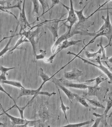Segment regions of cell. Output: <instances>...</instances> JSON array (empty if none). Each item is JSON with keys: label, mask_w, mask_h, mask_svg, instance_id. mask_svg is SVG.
<instances>
[{"label": "cell", "mask_w": 112, "mask_h": 127, "mask_svg": "<svg viewBox=\"0 0 112 127\" xmlns=\"http://www.w3.org/2000/svg\"><path fill=\"white\" fill-rule=\"evenodd\" d=\"M79 34L84 36H94L96 35V32H89L87 30H84L74 27L71 29L69 32L67 31L65 33L58 38L55 42L52 47L51 51L53 53L55 52L56 49L58 46L60 44L64 41L68 40L75 35Z\"/></svg>", "instance_id": "cell-1"}, {"label": "cell", "mask_w": 112, "mask_h": 127, "mask_svg": "<svg viewBox=\"0 0 112 127\" xmlns=\"http://www.w3.org/2000/svg\"><path fill=\"white\" fill-rule=\"evenodd\" d=\"M67 54L74 55L76 58L78 57L84 63L93 65V66L97 67V68H99V69H100L101 71H103L105 74H106L108 76V78L110 79V81H109V83H112V73L107 67H105V66H104L102 64V62H101V59H100V56H99L97 57V58L96 59V62L98 63L99 64V65H97V64H95L88 61V60L82 58V57L80 56H79L78 55L72 52L69 51L67 53Z\"/></svg>", "instance_id": "cell-2"}, {"label": "cell", "mask_w": 112, "mask_h": 127, "mask_svg": "<svg viewBox=\"0 0 112 127\" xmlns=\"http://www.w3.org/2000/svg\"><path fill=\"white\" fill-rule=\"evenodd\" d=\"M87 3L80 10H74V11L78 19V22L76 25L75 27L87 30V29L94 24L93 22L89 21L88 20L89 17H86L83 14V10L87 5Z\"/></svg>", "instance_id": "cell-3"}, {"label": "cell", "mask_w": 112, "mask_h": 127, "mask_svg": "<svg viewBox=\"0 0 112 127\" xmlns=\"http://www.w3.org/2000/svg\"><path fill=\"white\" fill-rule=\"evenodd\" d=\"M23 32L20 33L21 35L24 36L29 40L32 45L34 56L37 55V42L36 40V37L39 35L41 32L40 28L38 27L35 30L28 31L23 29Z\"/></svg>", "instance_id": "cell-4"}, {"label": "cell", "mask_w": 112, "mask_h": 127, "mask_svg": "<svg viewBox=\"0 0 112 127\" xmlns=\"http://www.w3.org/2000/svg\"><path fill=\"white\" fill-rule=\"evenodd\" d=\"M56 94V93L55 92L50 93L47 91H38L37 89H28L25 88L24 89H20L18 93L17 99L23 96H33L32 99L30 100V101L32 102L35 97L38 95H46L50 97L53 95H55Z\"/></svg>", "instance_id": "cell-5"}, {"label": "cell", "mask_w": 112, "mask_h": 127, "mask_svg": "<svg viewBox=\"0 0 112 127\" xmlns=\"http://www.w3.org/2000/svg\"><path fill=\"white\" fill-rule=\"evenodd\" d=\"M112 26L104 29L102 30L101 32H99L97 33H96V35L94 36V37L87 44H86L85 46L80 50V51L79 53L78 54H77L78 55H79L80 53H81V52L85 49V48L87 47L91 43H93L95 41V39L98 37L105 36H106L108 39V41H109V43L107 46L104 47V48H105L109 46H112Z\"/></svg>", "instance_id": "cell-6"}, {"label": "cell", "mask_w": 112, "mask_h": 127, "mask_svg": "<svg viewBox=\"0 0 112 127\" xmlns=\"http://www.w3.org/2000/svg\"><path fill=\"white\" fill-rule=\"evenodd\" d=\"M82 41L81 40L68 41V40L64 41L60 46H59L57 49H56L55 52L54 54L48 58H45L44 59V62L46 63H52L53 61L57 55L62 50L68 48L73 46L76 45L78 43Z\"/></svg>", "instance_id": "cell-7"}, {"label": "cell", "mask_w": 112, "mask_h": 127, "mask_svg": "<svg viewBox=\"0 0 112 127\" xmlns=\"http://www.w3.org/2000/svg\"><path fill=\"white\" fill-rule=\"evenodd\" d=\"M61 3L63 6L65 7L67 9L68 11V16L66 19V21L64 23L63 25L65 24L67 22L69 23V25H66L67 27V28L68 32H69L71 30V29L72 28L74 25L78 21V19L77 16L74 11L73 2L72 0L70 1V7L69 8L66 6L62 2H61Z\"/></svg>", "instance_id": "cell-8"}, {"label": "cell", "mask_w": 112, "mask_h": 127, "mask_svg": "<svg viewBox=\"0 0 112 127\" xmlns=\"http://www.w3.org/2000/svg\"><path fill=\"white\" fill-rule=\"evenodd\" d=\"M60 19H54L46 23V26L51 33L53 36L54 41H55L56 39L58 38V30L60 28L59 26L60 22L65 20V19L61 20Z\"/></svg>", "instance_id": "cell-9"}, {"label": "cell", "mask_w": 112, "mask_h": 127, "mask_svg": "<svg viewBox=\"0 0 112 127\" xmlns=\"http://www.w3.org/2000/svg\"><path fill=\"white\" fill-rule=\"evenodd\" d=\"M82 74V71L77 68H74L71 71L64 72V77L67 80L79 81V77Z\"/></svg>", "instance_id": "cell-10"}, {"label": "cell", "mask_w": 112, "mask_h": 127, "mask_svg": "<svg viewBox=\"0 0 112 127\" xmlns=\"http://www.w3.org/2000/svg\"><path fill=\"white\" fill-rule=\"evenodd\" d=\"M0 106L1 107L2 109L3 112L4 113V114H5L11 120L12 123L14 124L15 125H18L19 127H21V126H24L25 125V123L26 122V119L24 118V119H22L21 118H17V117H16L12 116V115H10V114L7 113V111H9V110H11V109H13L14 108H15V105H14L12 107L9 109L7 111H5L3 109V108L0 102Z\"/></svg>", "instance_id": "cell-11"}, {"label": "cell", "mask_w": 112, "mask_h": 127, "mask_svg": "<svg viewBox=\"0 0 112 127\" xmlns=\"http://www.w3.org/2000/svg\"><path fill=\"white\" fill-rule=\"evenodd\" d=\"M54 77L52 78V82H53L56 85H57V87L60 88L62 91H63L64 93L65 94V95L67 96L68 98L71 103H72L75 97L74 95V93L72 92L71 91L68 90L66 87L64 85H62L60 83H59L58 80L56 78H54Z\"/></svg>", "instance_id": "cell-12"}, {"label": "cell", "mask_w": 112, "mask_h": 127, "mask_svg": "<svg viewBox=\"0 0 112 127\" xmlns=\"http://www.w3.org/2000/svg\"><path fill=\"white\" fill-rule=\"evenodd\" d=\"M88 91L86 95L88 96H96L100 97L103 91V88L99 87V85H95L88 86Z\"/></svg>", "instance_id": "cell-13"}, {"label": "cell", "mask_w": 112, "mask_h": 127, "mask_svg": "<svg viewBox=\"0 0 112 127\" xmlns=\"http://www.w3.org/2000/svg\"><path fill=\"white\" fill-rule=\"evenodd\" d=\"M39 76L42 78V80H43V83L40 85V87L38 88V90L40 91H41V89L43 88V86L44 84L46 82H48V81H51H51L52 78L55 76V74H54L51 77H50L47 74L45 73L43 68H40L39 71Z\"/></svg>", "instance_id": "cell-14"}, {"label": "cell", "mask_w": 112, "mask_h": 127, "mask_svg": "<svg viewBox=\"0 0 112 127\" xmlns=\"http://www.w3.org/2000/svg\"><path fill=\"white\" fill-rule=\"evenodd\" d=\"M63 82L64 86L66 87H70L80 89H85L88 88V85L83 83H69L66 82Z\"/></svg>", "instance_id": "cell-15"}, {"label": "cell", "mask_w": 112, "mask_h": 127, "mask_svg": "<svg viewBox=\"0 0 112 127\" xmlns=\"http://www.w3.org/2000/svg\"><path fill=\"white\" fill-rule=\"evenodd\" d=\"M25 2L24 0L23 3V6L21 9V12H20V16H19V20L21 23L24 24V26H30V24L28 22L26 17L25 12Z\"/></svg>", "instance_id": "cell-16"}, {"label": "cell", "mask_w": 112, "mask_h": 127, "mask_svg": "<svg viewBox=\"0 0 112 127\" xmlns=\"http://www.w3.org/2000/svg\"><path fill=\"white\" fill-rule=\"evenodd\" d=\"M0 83L3 84H8V85L20 88V89L25 88V87L22 85L21 82H19V81L7 80H0Z\"/></svg>", "instance_id": "cell-17"}, {"label": "cell", "mask_w": 112, "mask_h": 127, "mask_svg": "<svg viewBox=\"0 0 112 127\" xmlns=\"http://www.w3.org/2000/svg\"><path fill=\"white\" fill-rule=\"evenodd\" d=\"M15 67H6L2 65H0V71H1V74L0 75V80H7L6 75H8V71L11 69H15Z\"/></svg>", "instance_id": "cell-18"}, {"label": "cell", "mask_w": 112, "mask_h": 127, "mask_svg": "<svg viewBox=\"0 0 112 127\" xmlns=\"http://www.w3.org/2000/svg\"><path fill=\"white\" fill-rule=\"evenodd\" d=\"M17 3L13 6H2L0 5V10H5L15 8H18L21 12V4L22 2V1H17Z\"/></svg>", "instance_id": "cell-19"}, {"label": "cell", "mask_w": 112, "mask_h": 127, "mask_svg": "<svg viewBox=\"0 0 112 127\" xmlns=\"http://www.w3.org/2000/svg\"><path fill=\"white\" fill-rule=\"evenodd\" d=\"M94 120L92 119L90 121H86L82 123H77V124H70L66 125V126H62V127H81L85 125H89L92 122H94Z\"/></svg>", "instance_id": "cell-20"}, {"label": "cell", "mask_w": 112, "mask_h": 127, "mask_svg": "<svg viewBox=\"0 0 112 127\" xmlns=\"http://www.w3.org/2000/svg\"><path fill=\"white\" fill-rule=\"evenodd\" d=\"M58 91L59 94L60 98V99L61 101V109L62 111L64 114L65 118L66 120L67 121L68 123V121L67 117L66 115V111L67 110H69L70 108L68 106H66L64 104L63 102L62 99L61 95L60 92V89L59 87H57Z\"/></svg>", "instance_id": "cell-21"}, {"label": "cell", "mask_w": 112, "mask_h": 127, "mask_svg": "<svg viewBox=\"0 0 112 127\" xmlns=\"http://www.w3.org/2000/svg\"><path fill=\"white\" fill-rule=\"evenodd\" d=\"M74 95L75 98L76 99L77 101L84 106V107L86 108H88L89 107V105L86 102L85 98L75 93H74Z\"/></svg>", "instance_id": "cell-22"}, {"label": "cell", "mask_w": 112, "mask_h": 127, "mask_svg": "<svg viewBox=\"0 0 112 127\" xmlns=\"http://www.w3.org/2000/svg\"><path fill=\"white\" fill-rule=\"evenodd\" d=\"M26 42H29L25 37L24 36L22 35L20 38L17 40L15 46L11 50L9 51V52H12L14 50L18 47L20 46L21 44Z\"/></svg>", "instance_id": "cell-23"}, {"label": "cell", "mask_w": 112, "mask_h": 127, "mask_svg": "<svg viewBox=\"0 0 112 127\" xmlns=\"http://www.w3.org/2000/svg\"><path fill=\"white\" fill-rule=\"evenodd\" d=\"M85 99L89 103L93 106L96 107H98L102 108V109H105V107H104L103 104L100 103L99 101H97L95 99H90L87 98H85Z\"/></svg>", "instance_id": "cell-24"}, {"label": "cell", "mask_w": 112, "mask_h": 127, "mask_svg": "<svg viewBox=\"0 0 112 127\" xmlns=\"http://www.w3.org/2000/svg\"><path fill=\"white\" fill-rule=\"evenodd\" d=\"M31 102L30 101L28 102V103L25 105V106H23L22 107H19V106H17V104H16V102L14 103V105H15V107L17 108L18 109V111H19V114H20L21 118L22 119H24V111L25 109H26L28 107V105L29 104L31 103Z\"/></svg>", "instance_id": "cell-25"}, {"label": "cell", "mask_w": 112, "mask_h": 127, "mask_svg": "<svg viewBox=\"0 0 112 127\" xmlns=\"http://www.w3.org/2000/svg\"><path fill=\"white\" fill-rule=\"evenodd\" d=\"M112 95L111 96L109 97V99L107 100V106H106V108H105V112L103 114V116H107V114L109 111H110V109L112 108Z\"/></svg>", "instance_id": "cell-26"}, {"label": "cell", "mask_w": 112, "mask_h": 127, "mask_svg": "<svg viewBox=\"0 0 112 127\" xmlns=\"http://www.w3.org/2000/svg\"><path fill=\"white\" fill-rule=\"evenodd\" d=\"M102 53L101 48L99 49V50L96 52L91 53L88 51L85 52V55L87 58L90 59L91 58H95L97 57V54H101Z\"/></svg>", "instance_id": "cell-27"}, {"label": "cell", "mask_w": 112, "mask_h": 127, "mask_svg": "<svg viewBox=\"0 0 112 127\" xmlns=\"http://www.w3.org/2000/svg\"><path fill=\"white\" fill-rule=\"evenodd\" d=\"M14 36H11L10 39L9 40L8 42L6 45L5 47L0 52V57L3 55L5 54L6 53L8 50H9L10 49V48L9 47V45L10 44Z\"/></svg>", "instance_id": "cell-28"}, {"label": "cell", "mask_w": 112, "mask_h": 127, "mask_svg": "<svg viewBox=\"0 0 112 127\" xmlns=\"http://www.w3.org/2000/svg\"><path fill=\"white\" fill-rule=\"evenodd\" d=\"M41 122V120H35V121H28L26 120V123L24 126L21 127H32L36 126V125L39 124Z\"/></svg>", "instance_id": "cell-29"}, {"label": "cell", "mask_w": 112, "mask_h": 127, "mask_svg": "<svg viewBox=\"0 0 112 127\" xmlns=\"http://www.w3.org/2000/svg\"><path fill=\"white\" fill-rule=\"evenodd\" d=\"M32 3L33 4V8L32 13H36L39 15V2L37 0H32Z\"/></svg>", "instance_id": "cell-30"}, {"label": "cell", "mask_w": 112, "mask_h": 127, "mask_svg": "<svg viewBox=\"0 0 112 127\" xmlns=\"http://www.w3.org/2000/svg\"><path fill=\"white\" fill-rule=\"evenodd\" d=\"M98 46L100 47V48L101 49V51L102 53V57H101V60L104 59V60L107 61L108 59V57L106 56V51H105V48H104L102 42H100L99 44H98Z\"/></svg>", "instance_id": "cell-31"}, {"label": "cell", "mask_w": 112, "mask_h": 127, "mask_svg": "<svg viewBox=\"0 0 112 127\" xmlns=\"http://www.w3.org/2000/svg\"><path fill=\"white\" fill-rule=\"evenodd\" d=\"M39 1L42 5V8H43V13H42V15H41V16H40L41 17L45 14V10H46V8H47V7L49 8V6L48 0H39Z\"/></svg>", "instance_id": "cell-32"}, {"label": "cell", "mask_w": 112, "mask_h": 127, "mask_svg": "<svg viewBox=\"0 0 112 127\" xmlns=\"http://www.w3.org/2000/svg\"><path fill=\"white\" fill-rule=\"evenodd\" d=\"M40 54L37 55L35 56V58L37 60H39L44 59L45 58V56L47 55L46 51L41 49L40 50Z\"/></svg>", "instance_id": "cell-33"}, {"label": "cell", "mask_w": 112, "mask_h": 127, "mask_svg": "<svg viewBox=\"0 0 112 127\" xmlns=\"http://www.w3.org/2000/svg\"><path fill=\"white\" fill-rule=\"evenodd\" d=\"M105 79H104V78H103L101 77V76H99V77H97V78H95L94 79H91L89 80H87V81H86L87 82H92L94 81H96V84L97 85H99V84L100 83H101L103 81H104Z\"/></svg>", "instance_id": "cell-34"}, {"label": "cell", "mask_w": 112, "mask_h": 127, "mask_svg": "<svg viewBox=\"0 0 112 127\" xmlns=\"http://www.w3.org/2000/svg\"><path fill=\"white\" fill-rule=\"evenodd\" d=\"M46 111V110H43L41 111L40 114H39L40 117L43 120H47L48 117V114Z\"/></svg>", "instance_id": "cell-35"}, {"label": "cell", "mask_w": 112, "mask_h": 127, "mask_svg": "<svg viewBox=\"0 0 112 127\" xmlns=\"http://www.w3.org/2000/svg\"><path fill=\"white\" fill-rule=\"evenodd\" d=\"M12 0H0V5L10 6H11Z\"/></svg>", "instance_id": "cell-36"}, {"label": "cell", "mask_w": 112, "mask_h": 127, "mask_svg": "<svg viewBox=\"0 0 112 127\" xmlns=\"http://www.w3.org/2000/svg\"><path fill=\"white\" fill-rule=\"evenodd\" d=\"M0 91H1V92H3V93H5V94H6L11 99H12V100H13V102L14 103H15V102H16L15 100L12 97L11 95H10V94H9L8 93H7V92L6 91V90H5V89H4L3 87H2V86H1L0 84Z\"/></svg>", "instance_id": "cell-37"}, {"label": "cell", "mask_w": 112, "mask_h": 127, "mask_svg": "<svg viewBox=\"0 0 112 127\" xmlns=\"http://www.w3.org/2000/svg\"><path fill=\"white\" fill-rule=\"evenodd\" d=\"M101 120V118H99L96 119L95 123L91 127H98Z\"/></svg>", "instance_id": "cell-38"}, {"label": "cell", "mask_w": 112, "mask_h": 127, "mask_svg": "<svg viewBox=\"0 0 112 127\" xmlns=\"http://www.w3.org/2000/svg\"><path fill=\"white\" fill-rule=\"evenodd\" d=\"M52 6L51 8L49 9V10H50V9H52V8L54 6L60 3H61L60 1L58 0H52Z\"/></svg>", "instance_id": "cell-39"}, {"label": "cell", "mask_w": 112, "mask_h": 127, "mask_svg": "<svg viewBox=\"0 0 112 127\" xmlns=\"http://www.w3.org/2000/svg\"><path fill=\"white\" fill-rule=\"evenodd\" d=\"M104 127H112L110 125L108 124V123L107 122V120H106V118L104 121Z\"/></svg>", "instance_id": "cell-40"}, {"label": "cell", "mask_w": 112, "mask_h": 127, "mask_svg": "<svg viewBox=\"0 0 112 127\" xmlns=\"http://www.w3.org/2000/svg\"><path fill=\"white\" fill-rule=\"evenodd\" d=\"M93 115L96 117H99V118H101L103 116V115H100V114H97V113H93Z\"/></svg>", "instance_id": "cell-41"}, {"label": "cell", "mask_w": 112, "mask_h": 127, "mask_svg": "<svg viewBox=\"0 0 112 127\" xmlns=\"http://www.w3.org/2000/svg\"><path fill=\"white\" fill-rule=\"evenodd\" d=\"M0 127H7L5 124L0 122Z\"/></svg>", "instance_id": "cell-42"}, {"label": "cell", "mask_w": 112, "mask_h": 127, "mask_svg": "<svg viewBox=\"0 0 112 127\" xmlns=\"http://www.w3.org/2000/svg\"><path fill=\"white\" fill-rule=\"evenodd\" d=\"M112 57H111L110 58H108V60H107V61H108V62H110V63H111V64H112Z\"/></svg>", "instance_id": "cell-43"}, {"label": "cell", "mask_w": 112, "mask_h": 127, "mask_svg": "<svg viewBox=\"0 0 112 127\" xmlns=\"http://www.w3.org/2000/svg\"><path fill=\"white\" fill-rule=\"evenodd\" d=\"M4 113H3V112L2 113H1V114H0V116H2V115H4Z\"/></svg>", "instance_id": "cell-44"}, {"label": "cell", "mask_w": 112, "mask_h": 127, "mask_svg": "<svg viewBox=\"0 0 112 127\" xmlns=\"http://www.w3.org/2000/svg\"><path fill=\"white\" fill-rule=\"evenodd\" d=\"M36 127V126H34V127Z\"/></svg>", "instance_id": "cell-45"}]
</instances>
